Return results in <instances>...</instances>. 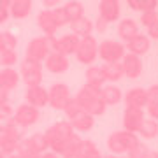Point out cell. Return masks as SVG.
I'll use <instances>...</instances> for the list:
<instances>
[{"label":"cell","mask_w":158,"mask_h":158,"mask_svg":"<svg viewBox=\"0 0 158 158\" xmlns=\"http://www.w3.org/2000/svg\"><path fill=\"white\" fill-rule=\"evenodd\" d=\"M56 4H58L56 0H44V6L46 7H55Z\"/></svg>","instance_id":"cell-47"},{"label":"cell","mask_w":158,"mask_h":158,"mask_svg":"<svg viewBox=\"0 0 158 158\" xmlns=\"http://www.w3.org/2000/svg\"><path fill=\"white\" fill-rule=\"evenodd\" d=\"M18 53L16 49H12V51H2L0 53V65L4 69H12L14 65L18 63Z\"/></svg>","instance_id":"cell-34"},{"label":"cell","mask_w":158,"mask_h":158,"mask_svg":"<svg viewBox=\"0 0 158 158\" xmlns=\"http://www.w3.org/2000/svg\"><path fill=\"white\" fill-rule=\"evenodd\" d=\"M148 153H149V149H148L146 144H137L134 149H130L127 153V158H146Z\"/></svg>","instance_id":"cell-38"},{"label":"cell","mask_w":158,"mask_h":158,"mask_svg":"<svg viewBox=\"0 0 158 158\" xmlns=\"http://www.w3.org/2000/svg\"><path fill=\"white\" fill-rule=\"evenodd\" d=\"M106 144H107V149L111 151V155L119 156V155H125L130 149H134L137 144H141V141H139L137 134H132V132H127V130H118V132H113L107 137Z\"/></svg>","instance_id":"cell-3"},{"label":"cell","mask_w":158,"mask_h":158,"mask_svg":"<svg viewBox=\"0 0 158 158\" xmlns=\"http://www.w3.org/2000/svg\"><path fill=\"white\" fill-rule=\"evenodd\" d=\"M46 151H49V148H48V141H46L44 134H34L30 137H25L16 148V153L25 158L39 156Z\"/></svg>","instance_id":"cell-4"},{"label":"cell","mask_w":158,"mask_h":158,"mask_svg":"<svg viewBox=\"0 0 158 158\" xmlns=\"http://www.w3.org/2000/svg\"><path fill=\"white\" fill-rule=\"evenodd\" d=\"M149 46H151V40L148 39V35H135L132 40L127 42L125 46V49H128V53L132 55H135V56H142V55H146L148 51H149Z\"/></svg>","instance_id":"cell-20"},{"label":"cell","mask_w":158,"mask_h":158,"mask_svg":"<svg viewBox=\"0 0 158 158\" xmlns=\"http://www.w3.org/2000/svg\"><path fill=\"white\" fill-rule=\"evenodd\" d=\"M19 85V74L14 69H2L0 70V90L9 91Z\"/></svg>","instance_id":"cell-24"},{"label":"cell","mask_w":158,"mask_h":158,"mask_svg":"<svg viewBox=\"0 0 158 158\" xmlns=\"http://www.w3.org/2000/svg\"><path fill=\"white\" fill-rule=\"evenodd\" d=\"M16 46H18V39L12 32H0V53L16 49Z\"/></svg>","instance_id":"cell-33"},{"label":"cell","mask_w":158,"mask_h":158,"mask_svg":"<svg viewBox=\"0 0 158 158\" xmlns=\"http://www.w3.org/2000/svg\"><path fill=\"white\" fill-rule=\"evenodd\" d=\"M34 4L30 0H11V6H9V16L14 19H23L32 12Z\"/></svg>","instance_id":"cell-25"},{"label":"cell","mask_w":158,"mask_h":158,"mask_svg":"<svg viewBox=\"0 0 158 158\" xmlns=\"http://www.w3.org/2000/svg\"><path fill=\"white\" fill-rule=\"evenodd\" d=\"M125 55H127V49L118 40L106 39L102 42H98V56L106 63H118L123 60Z\"/></svg>","instance_id":"cell-8"},{"label":"cell","mask_w":158,"mask_h":158,"mask_svg":"<svg viewBox=\"0 0 158 158\" xmlns=\"http://www.w3.org/2000/svg\"><path fill=\"white\" fill-rule=\"evenodd\" d=\"M21 132L18 127L2 123V127H0V151L16 153V148L21 142Z\"/></svg>","instance_id":"cell-10"},{"label":"cell","mask_w":158,"mask_h":158,"mask_svg":"<svg viewBox=\"0 0 158 158\" xmlns=\"http://www.w3.org/2000/svg\"><path fill=\"white\" fill-rule=\"evenodd\" d=\"M102 158H121V156H118V155H111V153H109V155H102Z\"/></svg>","instance_id":"cell-49"},{"label":"cell","mask_w":158,"mask_h":158,"mask_svg":"<svg viewBox=\"0 0 158 158\" xmlns=\"http://www.w3.org/2000/svg\"><path fill=\"white\" fill-rule=\"evenodd\" d=\"M127 4L130 6V9H134V11H141V12L156 11V7H158L156 0H128Z\"/></svg>","instance_id":"cell-32"},{"label":"cell","mask_w":158,"mask_h":158,"mask_svg":"<svg viewBox=\"0 0 158 158\" xmlns=\"http://www.w3.org/2000/svg\"><path fill=\"white\" fill-rule=\"evenodd\" d=\"M146 119V114L142 109H132V107H127L123 113V130L127 132H132V134H137L141 125L144 123Z\"/></svg>","instance_id":"cell-13"},{"label":"cell","mask_w":158,"mask_h":158,"mask_svg":"<svg viewBox=\"0 0 158 158\" xmlns=\"http://www.w3.org/2000/svg\"><path fill=\"white\" fill-rule=\"evenodd\" d=\"M63 11H65V14H67L69 21H77V19H81V18L85 16V6L81 4V2H77V0H70V2H65L63 4Z\"/></svg>","instance_id":"cell-28"},{"label":"cell","mask_w":158,"mask_h":158,"mask_svg":"<svg viewBox=\"0 0 158 158\" xmlns=\"http://www.w3.org/2000/svg\"><path fill=\"white\" fill-rule=\"evenodd\" d=\"M51 14H53V19H55L58 28H60V27H65L67 23L70 25L67 14H65V11H63V7H55V9H51Z\"/></svg>","instance_id":"cell-36"},{"label":"cell","mask_w":158,"mask_h":158,"mask_svg":"<svg viewBox=\"0 0 158 158\" xmlns=\"http://www.w3.org/2000/svg\"><path fill=\"white\" fill-rule=\"evenodd\" d=\"M37 27L40 28V32L44 34V37H56V23L53 19L51 9H42L37 14Z\"/></svg>","instance_id":"cell-16"},{"label":"cell","mask_w":158,"mask_h":158,"mask_svg":"<svg viewBox=\"0 0 158 158\" xmlns=\"http://www.w3.org/2000/svg\"><path fill=\"white\" fill-rule=\"evenodd\" d=\"M135 35H139V27H137V23L134 21V19H130V18H127V19H121L118 25V37L123 42H128V40H132Z\"/></svg>","instance_id":"cell-26"},{"label":"cell","mask_w":158,"mask_h":158,"mask_svg":"<svg viewBox=\"0 0 158 158\" xmlns=\"http://www.w3.org/2000/svg\"><path fill=\"white\" fill-rule=\"evenodd\" d=\"M70 98H72L70 90L63 83H55L48 90V106L53 109H56V111H63V107L67 106V102Z\"/></svg>","instance_id":"cell-11"},{"label":"cell","mask_w":158,"mask_h":158,"mask_svg":"<svg viewBox=\"0 0 158 158\" xmlns=\"http://www.w3.org/2000/svg\"><path fill=\"white\" fill-rule=\"evenodd\" d=\"M86 85L90 86H95V88H102L104 83L107 81L106 79V72H104V67L102 65H90L86 69Z\"/></svg>","instance_id":"cell-22"},{"label":"cell","mask_w":158,"mask_h":158,"mask_svg":"<svg viewBox=\"0 0 158 158\" xmlns=\"http://www.w3.org/2000/svg\"><path fill=\"white\" fill-rule=\"evenodd\" d=\"M104 67V72H106V79L109 83H116L123 77V69H121V63H106L102 65Z\"/></svg>","instance_id":"cell-30"},{"label":"cell","mask_w":158,"mask_h":158,"mask_svg":"<svg viewBox=\"0 0 158 158\" xmlns=\"http://www.w3.org/2000/svg\"><path fill=\"white\" fill-rule=\"evenodd\" d=\"M125 104L127 107L132 109H144L148 107V95L144 88H130L127 93H125Z\"/></svg>","instance_id":"cell-19"},{"label":"cell","mask_w":158,"mask_h":158,"mask_svg":"<svg viewBox=\"0 0 158 158\" xmlns=\"http://www.w3.org/2000/svg\"><path fill=\"white\" fill-rule=\"evenodd\" d=\"M63 113H65V116H67V121H69V119L76 118V116H77L79 113H83V111H81V107H79V104L76 102V98L72 97V98L67 102V106L63 107Z\"/></svg>","instance_id":"cell-35"},{"label":"cell","mask_w":158,"mask_h":158,"mask_svg":"<svg viewBox=\"0 0 158 158\" xmlns=\"http://www.w3.org/2000/svg\"><path fill=\"white\" fill-rule=\"evenodd\" d=\"M148 95V106H158V85H153L146 90Z\"/></svg>","instance_id":"cell-40"},{"label":"cell","mask_w":158,"mask_h":158,"mask_svg":"<svg viewBox=\"0 0 158 158\" xmlns=\"http://www.w3.org/2000/svg\"><path fill=\"white\" fill-rule=\"evenodd\" d=\"M121 4H119L118 0H102L100 4H98V14H100V19L111 25V23L118 21L119 19V12H121Z\"/></svg>","instance_id":"cell-14"},{"label":"cell","mask_w":158,"mask_h":158,"mask_svg":"<svg viewBox=\"0 0 158 158\" xmlns=\"http://www.w3.org/2000/svg\"><path fill=\"white\" fill-rule=\"evenodd\" d=\"M107 28H109V25L104 21V19H100V18H98V19L93 23V30H95V32H98V34H104Z\"/></svg>","instance_id":"cell-42"},{"label":"cell","mask_w":158,"mask_h":158,"mask_svg":"<svg viewBox=\"0 0 158 158\" xmlns=\"http://www.w3.org/2000/svg\"><path fill=\"white\" fill-rule=\"evenodd\" d=\"M121 158H127V156H121Z\"/></svg>","instance_id":"cell-51"},{"label":"cell","mask_w":158,"mask_h":158,"mask_svg":"<svg viewBox=\"0 0 158 158\" xmlns=\"http://www.w3.org/2000/svg\"><path fill=\"white\" fill-rule=\"evenodd\" d=\"M137 135L144 137V139H155L158 135V123L155 119H144L141 128L137 132Z\"/></svg>","instance_id":"cell-31"},{"label":"cell","mask_w":158,"mask_h":158,"mask_svg":"<svg viewBox=\"0 0 158 158\" xmlns=\"http://www.w3.org/2000/svg\"><path fill=\"white\" fill-rule=\"evenodd\" d=\"M148 114H149V119H155L158 123V106H148Z\"/></svg>","instance_id":"cell-44"},{"label":"cell","mask_w":158,"mask_h":158,"mask_svg":"<svg viewBox=\"0 0 158 158\" xmlns=\"http://www.w3.org/2000/svg\"><path fill=\"white\" fill-rule=\"evenodd\" d=\"M0 127H2V121H0Z\"/></svg>","instance_id":"cell-50"},{"label":"cell","mask_w":158,"mask_h":158,"mask_svg":"<svg viewBox=\"0 0 158 158\" xmlns=\"http://www.w3.org/2000/svg\"><path fill=\"white\" fill-rule=\"evenodd\" d=\"M156 21H158V11L141 12V23L146 27V28H149V27H151V25H155Z\"/></svg>","instance_id":"cell-37"},{"label":"cell","mask_w":158,"mask_h":158,"mask_svg":"<svg viewBox=\"0 0 158 158\" xmlns=\"http://www.w3.org/2000/svg\"><path fill=\"white\" fill-rule=\"evenodd\" d=\"M146 158H158V151H149Z\"/></svg>","instance_id":"cell-48"},{"label":"cell","mask_w":158,"mask_h":158,"mask_svg":"<svg viewBox=\"0 0 158 158\" xmlns=\"http://www.w3.org/2000/svg\"><path fill=\"white\" fill-rule=\"evenodd\" d=\"M9 6L11 0H0V27L9 19Z\"/></svg>","instance_id":"cell-39"},{"label":"cell","mask_w":158,"mask_h":158,"mask_svg":"<svg viewBox=\"0 0 158 158\" xmlns=\"http://www.w3.org/2000/svg\"><path fill=\"white\" fill-rule=\"evenodd\" d=\"M7 104H9V93L4 90H0V107L2 106H7Z\"/></svg>","instance_id":"cell-45"},{"label":"cell","mask_w":158,"mask_h":158,"mask_svg":"<svg viewBox=\"0 0 158 158\" xmlns=\"http://www.w3.org/2000/svg\"><path fill=\"white\" fill-rule=\"evenodd\" d=\"M48 44L51 53H60L69 58V55H74L77 49L79 37H76L74 34H65L62 37H48Z\"/></svg>","instance_id":"cell-9"},{"label":"cell","mask_w":158,"mask_h":158,"mask_svg":"<svg viewBox=\"0 0 158 158\" xmlns=\"http://www.w3.org/2000/svg\"><path fill=\"white\" fill-rule=\"evenodd\" d=\"M76 134L70 127L67 119H62V121H56V123H53L49 128L44 132V137L46 141H48V148H49V151L56 153L58 156H62L63 153H65V148H67L69 141L72 139V135Z\"/></svg>","instance_id":"cell-1"},{"label":"cell","mask_w":158,"mask_h":158,"mask_svg":"<svg viewBox=\"0 0 158 158\" xmlns=\"http://www.w3.org/2000/svg\"><path fill=\"white\" fill-rule=\"evenodd\" d=\"M70 34H74L76 37H79V39L90 37V35L93 34V21L86 16H83L81 19H77V21H72L70 23Z\"/></svg>","instance_id":"cell-23"},{"label":"cell","mask_w":158,"mask_h":158,"mask_svg":"<svg viewBox=\"0 0 158 158\" xmlns=\"http://www.w3.org/2000/svg\"><path fill=\"white\" fill-rule=\"evenodd\" d=\"M19 79H23V83L27 85V88H34V86H40L42 83V63L23 58L19 63Z\"/></svg>","instance_id":"cell-6"},{"label":"cell","mask_w":158,"mask_h":158,"mask_svg":"<svg viewBox=\"0 0 158 158\" xmlns=\"http://www.w3.org/2000/svg\"><path fill=\"white\" fill-rule=\"evenodd\" d=\"M74 158H102V153L100 149L97 148V144L93 141H85L81 142V148H79V151L74 155Z\"/></svg>","instance_id":"cell-29"},{"label":"cell","mask_w":158,"mask_h":158,"mask_svg":"<svg viewBox=\"0 0 158 158\" xmlns=\"http://www.w3.org/2000/svg\"><path fill=\"white\" fill-rule=\"evenodd\" d=\"M100 97H102V102L106 104V107H111V106H118L119 102L123 100V91L119 90L116 85L102 86Z\"/></svg>","instance_id":"cell-21"},{"label":"cell","mask_w":158,"mask_h":158,"mask_svg":"<svg viewBox=\"0 0 158 158\" xmlns=\"http://www.w3.org/2000/svg\"><path fill=\"white\" fill-rule=\"evenodd\" d=\"M39 158H60V156H58L56 153H53V151H46V153H42Z\"/></svg>","instance_id":"cell-46"},{"label":"cell","mask_w":158,"mask_h":158,"mask_svg":"<svg viewBox=\"0 0 158 158\" xmlns=\"http://www.w3.org/2000/svg\"><path fill=\"white\" fill-rule=\"evenodd\" d=\"M44 67L51 74H63L69 70L70 62H69L67 56H63L60 53H49V56L44 60Z\"/></svg>","instance_id":"cell-18"},{"label":"cell","mask_w":158,"mask_h":158,"mask_svg":"<svg viewBox=\"0 0 158 158\" xmlns=\"http://www.w3.org/2000/svg\"><path fill=\"white\" fill-rule=\"evenodd\" d=\"M76 60L83 65H93L95 60L98 58V42L93 35L85 37V39H79L77 49H76Z\"/></svg>","instance_id":"cell-7"},{"label":"cell","mask_w":158,"mask_h":158,"mask_svg":"<svg viewBox=\"0 0 158 158\" xmlns=\"http://www.w3.org/2000/svg\"><path fill=\"white\" fill-rule=\"evenodd\" d=\"M119 63H121L125 77L137 79L142 74V60H141V56H135V55H132V53H127Z\"/></svg>","instance_id":"cell-15"},{"label":"cell","mask_w":158,"mask_h":158,"mask_svg":"<svg viewBox=\"0 0 158 158\" xmlns=\"http://www.w3.org/2000/svg\"><path fill=\"white\" fill-rule=\"evenodd\" d=\"M40 118V111L39 109L32 107L28 104H21L18 106V109L14 111L12 118L9 121H6V125H12V127H18V128H28L32 125H35Z\"/></svg>","instance_id":"cell-5"},{"label":"cell","mask_w":158,"mask_h":158,"mask_svg":"<svg viewBox=\"0 0 158 158\" xmlns=\"http://www.w3.org/2000/svg\"><path fill=\"white\" fill-rule=\"evenodd\" d=\"M148 39H149V40H151V39L153 40H158V21L148 28Z\"/></svg>","instance_id":"cell-43"},{"label":"cell","mask_w":158,"mask_h":158,"mask_svg":"<svg viewBox=\"0 0 158 158\" xmlns=\"http://www.w3.org/2000/svg\"><path fill=\"white\" fill-rule=\"evenodd\" d=\"M69 123H70L74 132H90L95 125V118L88 113H79L76 118L69 119Z\"/></svg>","instance_id":"cell-27"},{"label":"cell","mask_w":158,"mask_h":158,"mask_svg":"<svg viewBox=\"0 0 158 158\" xmlns=\"http://www.w3.org/2000/svg\"><path fill=\"white\" fill-rule=\"evenodd\" d=\"M49 53H51V49H49V44H48V37L40 35V37H35V39H32L28 42L25 58L42 63L46 58L49 56Z\"/></svg>","instance_id":"cell-12"},{"label":"cell","mask_w":158,"mask_h":158,"mask_svg":"<svg viewBox=\"0 0 158 158\" xmlns=\"http://www.w3.org/2000/svg\"><path fill=\"white\" fill-rule=\"evenodd\" d=\"M25 97H27V104L35 109H39V111L48 106V90L42 88V85L34 86V88H27Z\"/></svg>","instance_id":"cell-17"},{"label":"cell","mask_w":158,"mask_h":158,"mask_svg":"<svg viewBox=\"0 0 158 158\" xmlns=\"http://www.w3.org/2000/svg\"><path fill=\"white\" fill-rule=\"evenodd\" d=\"M12 114H14V111H12V107L9 104L7 106H2L0 107V121H9L12 118Z\"/></svg>","instance_id":"cell-41"},{"label":"cell","mask_w":158,"mask_h":158,"mask_svg":"<svg viewBox=\"0 0 158 158\" xmlns=\"http://www.w3.org/2000/svg\"><path fill=\"white\" fill-rule=\"evenodd\" d=\"M74 98H76V102L79 104L81 111L91 114L93 118L102 116V114L106 113V109H107L106 107V104L102 102L100 88H95V86H90V85L81 86Z\"/></svg>","instance_id":"cell-2"}]
</instances>
